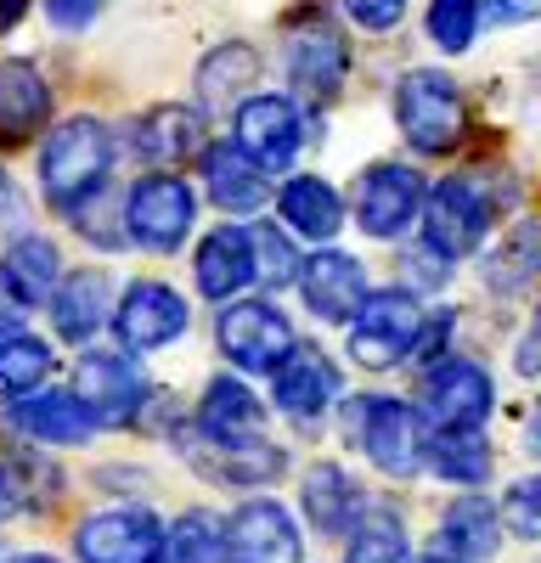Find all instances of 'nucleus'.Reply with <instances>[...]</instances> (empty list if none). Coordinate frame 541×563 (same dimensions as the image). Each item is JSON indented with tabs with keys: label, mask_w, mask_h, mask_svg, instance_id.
<instances>
[{
	"label": "nucleus",
	"mask_w": 541,
	"mask_h": 563,
	"mask_svg": "<svg viewBox=\"0 0 541 563\" xmlns=\"http://www.w3.org/2000/svg\"><path fill=\"white\" fill-rule=\"evenodd\" d=\"M299 507H305L310 530H316V536H328V541H350L355 525L373 512L367 490H361V485L344 474V467H333V462H316L310 474H305V485H299Z\"/></svg>",
	"instance_id": "20"
},
{
	"label": "nucleus",
	"mask_w": 541,
	"mask_h": 563,
	"mask_svg": "<svg viewBox=\"0 0 541 563\" xmlns=\"http://www.w3.org/2000/svg\"><path fill=\"white\" fill-rule=\"evenodd\" d=\"M23 12H29V0H0V34H12L23 23Z\"/></svg>",
	"instance_id": "46"
},
{
	"label": "nucleus",
	"mask_w": 541,
	"mask_h": 563,
	"mask_svg": "<svg viewBox=\"0 0 541 563\" xmlns=\"http://www.w3.org/2000/svg\"><path fill=\"white\" fill-rule=\"evenodd\" d=\"M7 563H57V558H45V552H18V558H7Z\"/></svg>",
	"instance_id": "48"
},
{
	"label": "nucleus",
	"mask_w": 541,
	"mask_h": 563,
	"mask_svg": "<svg viewBox=\"0 0 541 563\" xmlns=\"http://www.w3.org/2000/svg\"><path fill=\"white\" fill-rule=\"evenodd\" d=\"M108 169H113V135L102 119H63L40 147V192L57 214H74L85 209L90 198L108 186Z\"/></svg>",
	"instance_id": "1"
},
{
	"label": "nucleus",
	"mask_w": 541,
	"mask_h": 563,
	"mask_svg": "<svg viewBox=\"0 0 541 563\" xmlns=\"http://www.w3.org/2000/svg\"><path fill=\"white\" fill-rule=\"evenodd\" d=\"M423 321H429V299L412 294L406 282H395V288H373L367 305H361L355 321H350V355H355V366L395 372L400 361H412L418 339H423Z\"/></svg>",
	"instance_id": "4"
},
{
	"label": "nucleus",
	"mask_w": 541,
	"mask_h": 563,
	"mask_svg": "<svg viewBox=\"0 0 541 563\" xmlns=\"http://www.w3.org/2000/svg\"><path fill=\"white\" fill-rule=\"evenodd\" d=\"M192 282L198 294L214 299V305H232L249 282H260V265H254V231L249 225H214L198 238V254H192Z\"/></svg>",
	"instance_id": "18"
},
{
	"label": "nucleus",
	"mask_w": 541,
	"mask_h": 563,
	"mask_svg": "<svg viewBox=\"0 0 541 563\" xmlns=\"http://www.w3.org/2000/svg\"><path fill=\"white\" fill-rule=\"evenodd\" d=\"M260 79V52L254 45H220L198 63V108L203 113H238L243 108V90Z\"/></svg>",
	"instance_id": "30"
},
{
	"label": "nucleus",
	"mask_w": 541,
	"mask_h": 563,
	"mask_svg": "<svg viewBox=\"0 0 541 563\" xmlns=\"http://www.w3.org/2000/svg\"><path fill=\"white\" fill-rule=\"evenodd\" d=\"M423 29H429V40L440 45L445 57H463L468 45L479 40V29H485V0H429Z\"/></svg>",
	"instance_id": "36"
},
{
	"label": "nucleus",
	"mask_w": 541,
	"mask_h": 563,
	"mask_svg": "<svg viewBox=\"0 0 541 563\" xmlns=\"http://www.w3.org/2000/svg\"><path fill=\"white\" fill-rule=\"evenodd\" d=\"M214 339H220V355L232 361L238 372H265V378L299 344L288 310L270 305V299H232L220 310V321H214Z\"/></svg>",
	"instance_id": "7"
},
{
	"label": "nucleus",
	"mask_w": 541,
	"mask_h": 563,
	"mask_svg": "<svg viewBox=\"0 0 541 563\" xmlns=\"http://www.w3.org/2000/svg\"><path fill=\"white\" fill-rule=\"evenodd\" d=\"M350 23H361L367 34H389L400 18H406V0H344Z\"/></svg>",
	"instance_id": "42"
},
{
	"label": "nucleus",
	"mask_w": 541,
	"mask_h": 563,
	"mask_svg": "<svg viewBox=\"0 0 541 563\" xmlns=\"http://www.w3.org/2000/svg\"><path fill=\"white\" fill-rule=\"evenodd\" d=\"M344 429L350 440L367 451V462L384 479H418L423 474V445H429V422L412 400L400 395H361L344 406Z\"/></svg>",
	"instance_id": "3"
},
{
	"label": "nucleus",
	"mask_w": 541,
	"mask_h": 563,
	"mask_svg": "<svg viewBox=\"0 0 541 563\" xmlns=\"http://www.w3.org/2000/svg\"><path fill=\"white\" fill-rule=\"evenodd\" d=\"M232 141L265 169L277 175L299 158L305 147V113L294 97H249L238 113H232Z\"/></svg>",
	"instance_id": "13"
},
{
	"label": "nucleus",
	"mask_w": 541,
	"mask_h": 563,
	"mask_svg": "<svg viewBox=\"0 0 541 563\" xmlns=\"http://www.w3.org/2000/svg\"><path fill=\"white\" fill-rule=\"evenodd\" d=\"M485 12L496 23H536L541 18V0H485Z\"/></svg>",
	"instance_id": "44"
},
{
	"label": "nucleus",
	"mask_w": 541,
	"mask_h": 563,
	"mask_svg": "<svg viewBox=\"0 0 541 563\" xmlns=\"http://www.w3.org/2000/svg\"><path fill=\"white\" fill-rule=\"evenodd\" d=\"M277 214H283L288 231H299V238H310V243H333L344 231V220H350L344 192L322 175H288L277 186Z\"/></svg>",
	"instance_id": "24"
},
{
	"label": "nucleus",
	"mask_w": 541,
	"mask_h": 563,
	"mask_svg": "<svg viewBox=\"0 0 541 563\" xmlns=\"http://www.w3.org/2000/svg\"><path fill=\"white\" fill-rule=\"evenodd\" d=\"M400 276H406V288H412V294H434V288L451 282V260L434 254L429 243H418V249L400 254Z\"/></svg>",
	"instance_id": "40"
},
{
	"label": "nucleus",
	"mask_w": 541,
	"mask_h": 563,
	"mask_svg": "<svg viewBox=\"0 0 541 563\" xmlns=\"http://www.w3.org/2000/svg\"><path fill=\"white\" fill-rule=\"evenodd\" d=\"M367 294H373V282H367V265H361L355 254H344V249H333V243H322L316 254H305L299 299H305V310H310L316 321H333V327L355 321V310L367 305Z\"/></svg>",
	"instance_id": "15"
},
{
	"label": "nucleus",
	"mask_w": 541,
	"mask_h": 563,
	"mask_svg": "<svg viewBox=\"0 0 541 563\" xmlns=\"http://www.w3.org/2000/svg\"><path fill=\"white\" fill-rule=\"evenodd\" d=\"M344 563H412V536H406L395 507H373L344 541Z\"/></svg>",
	"instance_id": "34"
},
{
	"label": "nucleus",
	"mask_w": 541,
	"mask_h": 563,
	"mask_svg": "<svg viewBox=\"0 0 541 563\" xmlns=\"http://www.w3.org/2000/svg\"><path fill=\"white\" fill-rule=\"evenodd\" d=\"M0 271H7V282L18 288L23 305L52 299L57 282H63V260H57V243L52 238H18L7 249V260H0Z\"/></svg>",
	"instance_id": "32"
},
{
	"label": "nucleus",
	"mask_w": 541,
	"mask_h": 563,
	"mask_svg": "<svg viewBox=\"0 0 541 563\" xmlns=\"http://www.w3.org/2000/svg\"><path fill=\"white\" fill-rule=\"evenodd\" d=\"M192 429L214 445H260L265 440V400L243 378H214L192 411Z\"/></svg>",
	"instance_id": "21"
},
{
	"label": "nucleus",
	"mask_w": 541,
	"mask_h": 563,
	"mask_svg": "<svg viewBox=\"0 0 541 563\" xmlns=\"http://www.w3.org/2000/svg\"><path fill=\"white\" fill-rule=\"evenodd\" d=\"M423 203H429V180L418 164H400V158H378L355 175V192H350V209H355V225L378 243H395L406 238L418 220H423Z\"/></svg>",
	"instance_id": "5"
},
{
	"label": "nucleus",
	"mask_w": 541,
	"mask_h": 563,
	"mask_svg": "<svg viewBox=\"0 0 541 563\" xmlns=\"http://www.w3.org/2000/svg\"><path fill=\"white\" fill-rule=\"evenodd\" d=\"M198 434V429H192ZM180 451H187V462L198 467V474H209L214 485H270L277 474H288V451L283 445H214V440H180Z\"/></svg>",
	"instance_id": "23"
},
{
	"label": "nucleus",
	"mask_w": 541,
	"mask_h": 563,
	"mask_svg": "<svg viewBox=\"0 0 541 563\" xmlns=\"http://www.w3.org/2000/svg\"><path fill=\"white\" fill-rule=\"evenodd\" d=\"M503 519H508V530L519 541H541V474L503 496Z\"/></svg>",
	"instance_id": "39"
},
{
	"label": "nucleus",
	"mask_w": 541,
	"mask_h": 563,
	"mask_svg": "<svg viewBox=\"0 0 541 563\" xmlns=\"http://www.w3.org/2000/svg\"><path fill=\"white\" fill-rule=\"evenodd\" d=\"M423 563H463V558H445V552H434V558H423Z\"/></svg>",
	"instance_id": "50"
},
{
	"label": "nucleus",
	"mask_w": 541,
	"mask_h": 563,
	"mask_svg": "<svg viewBox=\"0 0 541 563\" xmlns=\"http://www.w3.org/2000/svg\"><path fill=\"white\" fill-rule=\"evenodd\" d=\"M536 333H541V299H536Z\"/></svg>",
	"instance_id": "51"
},
{
	"label": "nucleus",
	"mask_w": 541,
	"mask_h": 563,
	"mask_svg": "<svg viewBox=\"0 0 541 563\" xmlns=\"http://www.w3.org/2000/svg\"><path fill=\"white\" fill-rule=\"evenodd\" d=\"M135 153L147 164H187L203 153V113L198 108H153L135 119Z\"/></svg>",
	"instance_id": "29"
},
{
	"label": "nucleus",
	"mask_w": 541,
	"mask_h": 563,
	"mask_svg": "<svg viewBox=\"0 0 541 563\" xmlns=\"http://www.w3.org/2000/svg\"><path fill=\"white\" fill-rule=\"evenodd\" d=\"M344 400V372L322 344H294V355L270 372V406L288 422H322Z\"/></svg>",
	"instance_id": "10"
},
{
	"label": "nucleus",
	"mask_w": 541,
	"mask_h": 563,
	"mask_svg": "<svg viewBox=\"0 0 541 563\" xmlns=\"http://www.w3.org/2000/svg\"><path fill=\"white\" fill-rule=\"evenodd\" d=\"M225 563H305V536L294 512L270 496L243 501L225 519Z\"/></svg>",
	"instance_id": "14"
},
{
	"label": "nucleus",
	"mask_w": 541,
	"mask_h": 563,
	"mask_svg": "<svg viewBox=\"0 0 541 563\" xmlns=\"http://www.w3.org/2000/svg\"><path fill=\"white\" fill-rule=\"evenodd\" d=\"M52 366H57V355H52V344H45V339L7 333V339H0V400L18 406L23 395H34L45 378H52Z\"/></svg>",
	"instance_id": "33"
},
{
	"label": "nucleus",
	"mask_w": 541,
	"mask_h": 563,
	"mask_svg": "<svg viewBox=\"0 0 541 563\" xmlns=\"http://www.w3.org/2000/svg\"><path fill=\"white\" fill-rule=\"evenodd\" d=\"M7 422L40 445H85L102 429V417L79 400V389H34L18 406H7Z\"/></svg>",
	"instance_id": "19"
},
{
	"label": "nucleus",
	"mask_w": 541,
	"mask_h": 563,
	"mask_svg": "<svg viewBox=\"0 0 541 563\" xmlns=\"http://www.w3.org/2000/svg\"><path fill=\"white\" fill-rule=\"evenodd\" d=\"M395 124L418 158H445L468 135V97L445 68H412L395 85Z\"/></svg>",
	"instance_id": "2"
},
{
	"label": "nucleus",
	"mask_w": 541,
	"mask_h": 563,
	"mask_svg": "<svg viewBox=\"0 0 541 563\" xmlns=\"http://www.w3.org/2000/svg\"><path fill=\"white\" fill-rule=\"evenodd\" d=\"M503 507H490L479 490H463L457 501L445 507V519H440V552L445 558H463V563H485L496 558V547H503Z\"/></svg>",
	"instance_id": "27"
},
{
	"label": "nucleus",
	"mask_w": 541,
	"mask_h": 563,
	"mask_svg": "<svg viewBox=\"0 0 541 563\" xmlns=\"http://www.w3.org/2000/svg\"><path fill=\"white\" fill-rule=\"evenodd\" d=\"M74 389L102 422H113V429L142 417V406L153 395L147 378H142V366H135L130 355H119V350H90L79 361V372H74Z\"/></svg>",
	"instance_id": "16"
},
{
	"label": "nucleus",
	"mask_w": 541,
	"mask_h": 563,
	"mask_svg": "<svg viewBox=\"0 0 541 563\" xmlns=\"http://www.w3.org/2000/svg\"><path fill=\"white\" fill-rule=\"evenodd\" d=\"M102 7L108 0H45V18H52V29H63V34H79V29H90L102 18Z\"/></svg>",
	"instance_id": "43"
},
{
	"label": "nucleus",
	"mask_w": 541,
	"mask_h": 563,
	"mask_svg": "<svg viewBox=\"0 0 541 563\" xmlns=\"http://www.w3.org/2000/svg\"><path fill=\"white\" fill-rule=\"evenodd\" d=\"M113 310V276L108 271H74L57 282V294H52V321H57V333L68 344H90L102 333V321Z\"/></svg>",
	"instance_id": "26"
},
{
	"label": "nucleus",
	"mask_w": 541,
	"mask_h": 563,
	"mask_svg": "<svg viewBox=\"0 0 541 563\" xmlns=\"http://www.w3.org/2000/svg\"><path fill=\"white\" fill-rule=\"evenodd\" d=\"M74 225L85 231L90 243H102V249H119V243L130 238V225H124V209H113V203H97V198H90L85 209H74Z\"/></svg>",
	"instance_id": "41"
},
{
	"label": "nucleus",
	"mask_w": 541,
	"mask_h": 563,
	"mask_svg": "<svg viewBox=\"0 0 541 563\" xmlns=\"http://www.w3.org/2000/svg\"><path fill=\"white\" fill-rule=\"evenodd\" d=\"M490 372L468 355H445L434 366H423L418 384V411L429 429H485L490 417Z\"/></svg>",
	"instance_id": "9"
},
{
	"label": "nucleus",
	"mask_w": 541,
	"mask_h": 563,
	"mask_svg": "<svg viewBox=\"0 0 541 563\" xmlns=\"http://www.w3.org/2000/svg\"><path fill=\"white\" fill-rule=\"evenodd\" d=\"M63 485H57V474L45 462H34V456H23V451H7L0 445V525L7 519H18V512H34V507H45Z\"/></svg>",
	"instance_id": "31"
},
{
	"label": "nucleus",
	"mask_w": 541,
	"mask_h": 563,
	"mask_svg": "<svg viewBox=\"0 0 541 563\" xmlns=\"http://www.w3.org/2000/svg\"><path fill=\"white\" fill-rule=\"evenodd\" d=\"M45 124H52V85H45L40 68L23 63V57L0 63V141L23 147V141H34Z\"/></svg>",
	"instance_id": "25"
},
{
	"label": "nucleus",
	"mask_w": 541,
	"mask_h": 563,
	"mask_svg": "<svg viewBox=\"0 0 541 563\" xmlns=\"http://www.w3.org/2000/svg\"><path fill=\"white\" fill-rule=\"evenodd\" d=\"M536 265H541V243H536V225H530V220L514 225V231H508V243L479 260V271H485V282H490L496 294L525 288V282L536 276Z\"/></svg>",
	"instance_id": "37"
},
{
	"label": "nucleus",
	"mask_w": 541,
	"mask_h": 563,
	"mask_svg": "<svg viewBox=\"0 0 541 563\" xmlns=\"http://www.w3.org/2000/svg\"><path fill=\"white\" fill-rule=\"evenodd\" d=\"M187 299H180L169 282H130L119 310H113V327H119V344L124 350H164L187 333Z\"/></svg>",
	"instance_id": "17"
},
{
	"label": "nucleus",
	"mask_w": 541,
	"mask_h": 563,
	"mask_svg": "<svg viewBox=\"0 0 541 563\" xmlns=\"http://www.w3.org/2000/svg\"><path fill=\"white\" fill-rule=\"evenodd\" d=\"M423 467L440 479V485H457V490H479L490 479V440L479 429H429V445H423Z\"/></svg>",
	"instance_id": "28"
},
{
	"label": "nucleus",
	"mask_w": 541,
	"mask_h": 563,
	"mask_svg": "<svg viewBox=\"0 0 541 563\" xmlns=\"http://www.w3.org/2000/svg\"><path fill=\"white\" fill-rule=\"evenodd\" d=\"M164 563H225V525L214 512H180L164 536Z\"/></svg>",
	"instance_id": "35"
},
{
	"label": "nucleus",
	"mask_w": 541,
	"mask_h": 563,
	"mask_svg": "<svg viewBox=\"0 0 541 563\" xmlns=\"http://www.w3.org/2000/svg\"><path fill=\"white\" fill-rule=\"evenodd\" d=\"M530 451H541V417L530 422Z\"/></svg>",
	"instance_id": "49"
},
{
	"label": "nucleus",
	"mask_w": 541,
	"mask_h": 563,
	"mask_svg": "<svg viewBox=\"0 0 541 563\" xmlns=\"http://www.w3.org/2000/svg\"><path fill=\"white\" fill-rule=\"evenodd\" d=\"M203 192L220 214L249 220L270 198V175L238 147V141H214V147H203Z\"/></svg>",
	"instance_id": "22"
},
{
	"label": "nucleus",
	"mask_w": 541,
	"mask_h": 563,
	"mask_svg": "<svg viewBox=\"0 0 541 563\" xmlns=\"http://www.w3.org/2000/svg\"><path fill=\"white\" fill-rule=\"evenodd\" d=\"M7 214H18V186H12L7 169H0V220H7Z\"/></svg>",
	"instance_id": "47"
},
{
	"label": "nucleus",
	"mask_w": 541,
	"mask_h": 563,
	"mask_svg": "<svg viewBox=\"0 0 541 563\" xmlns=\"http://www.w3.org/2000/svg\"><path fill=\"white\" fill-rule=\"evenodd\" d=\"M283 74L299 97L310 102H333L344 90V74H350V45L333 23L310 18V23H294L283 29Z\"/></svg>",
	"instance_id": "12"
},
{
	"label": "nucleus",
	"mask_w": 541,
	"mask_h": 563,
	"mask_svg": "<svg viewBox=\"0 0 541 563\" xmlns=\"http://www.w3.org/2000/svg\"><path fill=\"white\" fill-rule=\"evenodd\" d=\"M124 225H130V243L147 249V254H175L180 243L192 238L198 225V192L180 175L153 169L130 186L124 198Z\"/></svg>",
	"instance_id": "6"
},
{
	"label": "nucleus",
	"mask_w": 541,
	"mask_h": 563,
	"mask_svg": "<svg viewBox=\"0 0 541 563\" xmlns=\"http://www.w3.org/2000/svg\"><path fill=\"white\" fill-rule=\"evenodd\" d=\"M254 231V265H260V282L265 288H299V271H305V254L294 249L288 225H249Z\"/></svg>",
	"instance_id": "38"
},
{
	"label": "nucleus",
	"mask_w": 541,
	"mask_h": 563,
	"mask_svg": "<svg viewBox=\"0 0 541 563\" xmlns=\"http://www.w3.org/2000/svg\"><path fill=\"white\" fill-rule=\"evenodd\" d=\"M490 209L496 203L485 198V186L468 180V175H451V180L429 186V203H423V220H418L423 225V243L434 254H445L451 265L479 254L485 231H490Z\"/></svg>",
	"instance_id": "8"
},
{
	"label": "nucleus",
	"mask_w": 541,
	"mask_h": 563,
	"mask_svg": "<svg viewBox=\"0 0 541 563\" xmlns=\"http://www.w3.org/2000/svg\"><path fill=\"white\" fill-rule=\"evenodd\" d=\"M23 299H18V288H12V282H7V271H0V339H7V333H18V321H23Z\"/></svg>",
	"instance_id": "45"
},
{
	"label": "nucleus",
	"mask_w": 541,
	"mask_h": 563,
	"mask_svg": "<svg viewBox=\"0 0 541 563\" xmlns=\"http://www.w3.org/2000/svg\"><path fill=\"white\" fill-rule=\"evenodd\" d=\"M164 525L147 507H108L90 512L74 530L79 563H164Z\"/></svg>",
	"instance_id": "11"
}]
</instances>
